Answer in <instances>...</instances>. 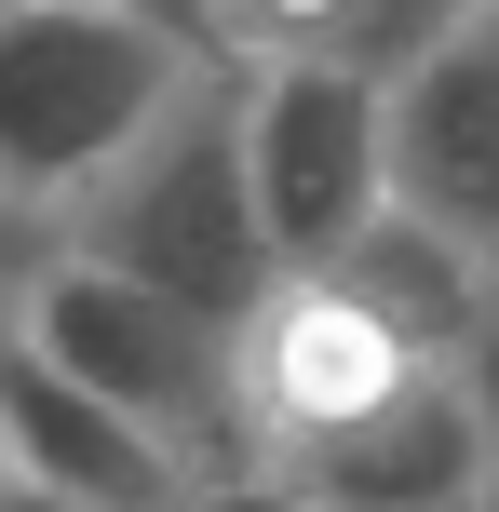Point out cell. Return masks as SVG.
Segmentation results:
<instances>
[{
	"label": "cell",
	"instance_id": "6da1fadb",
	"mask_svg": "<svg viewBox=\"0 0 499 512\" xmlns=\"http://www.w3.org/2000/svg\"><path fill=\"white\" fill-rule=\"evenodd\" d=\"M68 256L135 270V283H162V297L216 310V324H243V310L297 270V256L270 243V216H257V162H243V54L203 68V81H189V95L68 203Z\"/></svg>",
	"mask_w": 499,
	"mask_h": 512
},
{
	"label": "cell",
	"instance_id": "7a4b0ae2",
	"mask_svg": "<svg viewBox=\"0 0 499 512\" xmlns=\"http://www.w3.org/2000/svg\"><path fill=\"white\" fill-rule=\"evenodd\" d=\"M230 54L176 41L149 14H95V0H0V189L68 216L162 108Z\"/></svg>",
	"mask_w": 499,
	"mask_h": 512
},
{
	"label": "cell",
	"instance_id": "3957f363",
	"mask_svg": "<svg viewBox=\"0 0 499 512\" xmlns=\"http://www.w3.org/2000/svg\"><path fill=\"white\" fill-rule=\"evenodd\" d=\"M27 337H41L68 378H95L108 405H135L189 472H216V486H270L257 418H243V324H216V310L162 297V283H135V270L54 256ZM270 499H284V486H270Z\"/></svg>",
	"mask_w": 499,
	"mask_h": 512
},
{
	"label": "cell",
	"instance_id": "277c9868",
	"mask_svg": "<svg viewBox=\"0 0 499 512\" xmlns=\"http://www.w3.org/2000/svg\"><path fill=\"white\" fill-rule=\"evenodd\" d=\"M432 364L446 351H419L365 283H338L324 256H297V270L243 310V418H257L270 486H284L297 459H324L338 432H365L378 405H405Z\"/></svg>",
	"mask_w": 499,
	"mask_h": 512
},
{
	"label": "cell",
	"instance_id": "5b68a950",
	"mask_svg": "<svg viewBox=\"0 0 499 512\" xmlns=\"http://www.w3.org/2000/svg\"><path fill=\"white\" fill-rule=\"evenodd\" d=\"M243 162H257V216L284 256H338L392 203V81L324 68V54H270L243 68Z\"/></svg>",
	"mask_w": 499,
	"mask_h": 512
},
{
	"label": "cell",
	"instance_id": "8992f818",
	"mask_svg": "<svg viewBox=\"0 0 499 512\" xmlns=\"http://www.w3.org/2000/svg\"><path fill=\"white\" fill-rule=\"evenodd\" d=\"M0 459L41 472V486L122 499V512H270V486H216V472H189L135 405H108L95 378H68L27 324L0 337Z\"/></svg>",
	"mask_w": 499,
	"mask_h": 512
},
{
	"label": "cell",
	"instance_id": "52a82bcc",
	"mask_svg": "<svg viewBox=\"0 0 499 512\" xmlns=\"http://www.w3.org/2000/svg\"><path fill=\"white\" fill-rule=\"evenodd\" d=\"M392 203L499 256V0H473L432 54L392 68Z\"/></svg>",
	"mask_w": 499,
	"mask_h": 512
},
{
	"label": "cell",
	"instance_id": "ba28073f",
	"mask_svg": "<svg viewBox=\"0 0 499 512\" xmlns=\"http://www.w3.org/2000/svg\"><path fill=\"white\" fill-rule=\"evenodd\" d=\"M284 499H311V512H486L499 472H486V418H473V391H459V364H432L405 405H378L365 432H338L324 459H297Z\"/></svg>",
	"mask_w": 499,
	"mask_h": 512
},
{
	"label": "cell",
	"instance_id": "9c48e42d",
	"mask_svg": "<svg viewBox=\"0 0 499 512\" xmlns=\"http://www.w3.org/2000/svg\"><path fill=\"white\" fill-rule=\"evenodd\" d=\"M324 270H338V283H365V297L392 310L419 351H459V337H473V310H486V283H499V256H473L446 216H419V203H378L365 230L324 256Z\"/></svg>",
	"mask_w": 499,
	"mask_h": 512
},
{
	"label": "cell",
	"instance_id": "30bf717a",
	"mask_svg": "<svg viewBox=\"0 0 499 512\" xmlns=\"http://www.w3.org/2000/svg\"><path fill=\"white\" fill-rule=\"evenodd\" d=\"M459 14H473V0H216V27H230L243 68L324 54V68H365V81H392L405 54H432Z\"/></svg>",
	"mask_w": 499,
	"mask_h": 512
},
{
	"label": "cell",
	"instance_id": "8fae6325",
	"mask_svg": "<svg viewBox=\"0 0 499 512\" xmlns=\"http://www.w3.org/2000/svg\"><path fill=\"white\" fill-rule=\"evenodd\" d=\"M54 256H68V216H54V203H27V189H0V337L41 310Z\"/></svg>",
	"mask_w": 499,
	"mask_h": 512
},
{
	"label": "cell",
	"instance_id": "7c38bea8",
	"mask_svg": "<svg viewBox=\"0 0 499 512\" xmlns=\"http://www.w3.org/2000/svg\"><path fill=\"white\" fill-rule=\"evenodd\" d=\"M459 391H473V418H486V472H499V283H486V310H473V337H459Z\"/></svg>",
	"mask_w": 499,
	"mask_h": 512
},
{
	"label": "cell",
	"instance_id": "4fadbf2b",
	"mask_svg": "<svg viewBox=\"0 0 499 512\" xmlns=\"http://www.w3.org/2000/svg\"><path fill=\"white\" fill-rule=\"evenodd\" d=\"M95 14H149V27H176V41L230 54V27H216V0H95Z\"/></svg>",
	"mask_w": 499,
	"mask_h": 512
},
{
	"label": "cell",
	"instance_id": "5bb4252c",
	"mask_svg": "<svg viewBox=\"0 0 499 512\" xmlns=\"http://www.w3.org/2000/svg\"><path fill=\"white\" fill-rule=\"evenodd\" d=\"M0 512H122V499H81V486H41V472L0 459Z\"/></svg>",
	"mask_w": 499,
	"mask_h": 512
},
{
	"label": "cell",
	"instance_id": "9a60e30c",
	"mask_svg": "<svg viewBox=\"0 0 499 512\" xmlns=\"http://www.w3.org/2000/svg\"><path fill=\"white\" fill-rule=\"evenodd\" d=\"M270 512H311V499H270Z\"/></svg>",
	"mask_w": 499,
	"mask_h": 512
},
{
	"label": "cell",
	"instance_id": "2e32d148",
	"mask_svg": "<svg viewBox=\"0 0 499 512\" xmlns=\"http://www.w3.org/2000/svg\"><path fill=\"white\" fill-rule=\"evenodd\" d=\"M486 512H499V499H486Z\"/></svg>",
	"mask_w": 499,
	"mask_h": 512
}]
</instances>
